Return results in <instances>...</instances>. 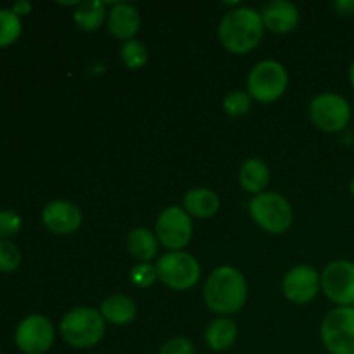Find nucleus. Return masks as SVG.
I'll return each mask as SVG.
<instances>
[{"mask_svg": "<svg viewBox=\"0 0 354 354\" xmlns=\"http://www.w3.org/2000/svg\"><path fill=\"white\" fill-rule=\"evenodd\" d=\"M265 33L261 12L252 7H237L223 16L218 26L221 45L232 54H248L254 50Z\"/></svg>", "mask_w": 354, "mask_h": 354, "instance_id": "nucleus-1", "label": "nucleus"}, {"mask_svg": "<svg viewBox=\"0 0 354 354\" xmlns=\"http://www.w3.org/2000/svg\"><path fill=\"white\" fill-rule=\"evenodd\" d=\"M204 301L213 313L223 317L237 313L248 301L245 277L234 266H220L207 277Z\"/></svg>", "mask_w": 354, "mask_h": 354, "instance_id": "nucleus-2", "label": "nucleus"}, {"mask_svg": "<svg viewBox=\"0 0 354 354\" xmlns=\"http://www.w3.org/2000/svg\"><path fill=\"white\" fill-rule=\"evenodd\" d=\"M61 337L75 349H88L99 344L106 332V320L95 308L78 306L62 317L59 324Z\"/></svg>", "mask_w": 354, "mask_h": 354, "instance_id": "nucleus-3", "label": "nucleus"}, {"mask_svg": "<svg viewBox=\"0 0 354 354\" xmlns=\"http://www.w3.org/2000/svg\"><path fill=\"white\" fill-rule=\"evenodd\" d=\"M249 213L258 227L273 235L289 230L294 218L289 201L277 192H263L252 197L249 203Z\"/></svg>", "mask_w": 354, "mask_h": 354, "instance_id": "nucleus-4", "label": "nucleus"}, {"mask_svg": "<svg viewBox=\"0 0 354 354\" xmlns=\"http://www.w3.org/2000/svg\"><path fill=\"white\" fill-rule=\"evenodd\" d=\"M289 86V73L280 62L261 61L248 76V93L258 102L270 104L279 100Z\"/></svg>", "mask_w": 354, "mask_h": 354, "instance_id": "nucleus-5", "label": "nucleus"}, {"mask_svg": "<svg viewBox=\"0 0 354 354\" xmlns=\"http://www.w3.org/2000/svg\"><path fill=\"white\" fill-rule=\"evenodd\" d=\"M320 337L330 354H354V306H337L325 315Z\"/></svg>", "mask_w": 354, "mask_h": 354, "instance_id": "nucleus-6", "label": "nucleus"}, {"mask_svg": "<svg viewBox=\"0 0 354 354\" xmlns=\"http://www.w3.org/2000/svg\"><path fill=\"white\" fill-rule=\"evenodd\" d=\"M310 120L318 130L325 133L342 131L351 121V106L339 93L325 92L313 97L308 107Z\"/></svg>", "mask_w": 354, "mask_h": 354, "instance_id": "nucleus-7", "label": "nucleus"}, {"mask_svg": "<svg viewBox=\"0 0 354 354\" xmlns=\"http://www.w3.org/2000/svg\"><path fill=\"white\" fill-rule=\"evenodd\" d=\"M158 279L173 290H189L199 282L201 265L189 252H168L156 265Z\"/></svg>", "mask_w": 354, "mask_h": 354, "instance_id": "nucleus-8", "label": "nucleus"}, {"mask_svg": "<svg viewBox=\"0 0 354 354\" xmlns=\"http://www.w3.org/2000/svg\"><path fill=\"white\" fill-rule=\"evenodd\" d=\"M194 227L190 214L178 206H169L161 211L156 221V235L159 244L169 249V252H178L189 245L192 239Z\"/></svg>", "mask_w": 354, "mask_h": 354, "instance_id": "nucleus-9", "label": "nucleus"}, {"mask_svg": "<svg viewBox=\"0 0 354 354\" xmlns=\"http://www.w3.org/2000/svg\"><path fill=\"white\" fill-rule=\"evenodd\" d=\"M55 328L44 315H28L14 332V344L24 354H44L54 346Z\"/></svg>", "mask_w": 354, "mask_h": 354, "instance_id": "nucleus-10", "label": "nucleus"}, {"mask_svg": "<svg viewBox=\"0 0 354 354\" xmlns=\"http://www.w3.org/2000/svg\"><path fill=\"white\" fill-rule=\"evenodd\" d=\"M322 290L337 306H354V263L335 259L320 275Z\"/></svg>", "mask_w": 354, "mask_h": 354, "instance_id": "nucleus-11", "label": "nucleus"}, {"mask_svg": "<svg viewBox=\"0 0 354 354\" xmlns=\"http://www.w3.org/2000/svg\"><path fill=\"white\" fill-rule=\"evenodd\" d=\"M320 275L308 265H297L287 272L282 290L287 301L294 304H308L320 292Z\"/></svg>", "mask_w": 354, "mask_h": 354, "instance_id": "nucleus-12", "label": "nucleus"}, {"mask_svg": "<svg viewBox=\"0 0 354 354\" xmlns=\"http://www.w3.org/2000/svg\"><path fill=\"white\" fill-rule=\"evenodd\" d=\"M45 228L54 235H71L83 223L82 209L71 201L57 199L48 203L41 211Z\"/></svg>", "mask_w": 354, "mask_h": 354, "instance_id": "nucleus-13", "label": "nucleus"}, {"mask_svg": "<svg viewBox=\"0 0 354 354\" xmlns=\"http://www.w3.org/2000/svg\"><path fill=\"white\" fill-rule=\"evenodd\" d=\"M261 19L265 28L273 33H290L299 24V10L292 2L287 0H273L268 2L261 10Z\"/></svg>", "mask_w": 354, "mask_h": 354, "instance_id": "nucleus-14", "label": "nucleus"}, {"mask_svg": "<svg viewBox=\"0 0 354 354\" xmlns=\"http://www.w3.org/2000/svg\"><path fill=\"white\" fill-rule=\"evenodd\" d=\"M107 28L120 40H133L140 30V14L130 3H113L107 14Z\"/></svg>", "mask_w": 354, "mask_h": 354, "instance_id": "nucleus-15", "label": "nucleus"}, {"mask_svg": "<svg viewBox=\"0 0 354 354\" xmlns=\"http://www.w3.org/2000/svg\"><path fill=\"white\" fill-rule=\"evenodd\" d=\"M239 335V328L234 320L230 318H214L209 325H207L206 332H204V339L209 349L216 353L228 351L232 346L235 344Z\"/></svg>", "mask_w": 354, "mask_h": 354, "instance_id": "nucleus-16", "label": "nucleus"}, {"mask_svg": "<svg viewBox=\"0 0 354 354\" xmlns=\"http://www.w3.org/2000/svg\"><path fill=\"white\" fill-rule=\"evenodd\" d=\"M100 315L104 317V320L113 325H128L137 317V306H135L133 299H130L128 296L116 294V296H111L102 301Z\"/></svg>", "mask_w": 354, "mask_h": 354, "instance_id": "nucleus-17", "label": "nucleus"}, {"mask_svg": "<svg viewBox=\"0 0 354 354\" xmlns=\"http://www.w3.org/2000/svg\"><path fill=\"white\" fill-rule=\"evenodd\" d=\"M183 207L196 218H211L220 209V197L211 189H192L183 197Z\"/></svg>", "mask_w": 354, "mask_h": 354, "instance_id": "nucleus-18", "label": "nucleus"}, {"mask_svg": "<svg viewBox=\"0 0 354 354\" xmlns=\"http://www.w3.org/2000/svg\"><path fill=\"white\" fill-rule=\"evenodd\" d=\"M239 180H241V185L245 192L258 196V194L265 192L266 185H268L270 169L266 166V162L261 161V159H248L242 165L241 173H239Z\"/></svg>", "mask_w": 354, "mask_h": 354, "instance_id": "nucleus-19", "label": "nucleus"}, {"mask_svg": "<svg viewBox=\"0 0 354 354\" xmlns=\"http://www.w3.org/2000/svg\"><path fill=\"white\" fill-rule=\"evenodd\" d=\"M127 248L135 259L149 263L158 254V239L147 228H135L128 234Z\"/></svg>", "mask_w": 354, "mask_h": 354, "instance_id": "nucleus-20", "label": "nucleus"}, {"mask_svg": "<svg viewBox=\"0 0 354 354\" xmlns=\"http://www.w3.org/2000/svg\"><path fill=\"white\" fill-rule=\"evenodd\" d=\"M106 3L100 0L80 2L75 10V23L82 31H97L106 23Z\"/></svg>", "mask_w": 354, "mask_h": 354, "instance_id": "nucleus-21", "label": "nucleus"}, {"mask_svg": "<svg viewBox=\"0 0 354 354\" xmlns=\"http://www.w3.org/2000/svg\"><path fill=\"white\" fill-rule=\"evenodd\" d=\"M23 31V23L12 9H0V48L12 45Z\"/></svg>", "mask_w": 354, "mask_h": 354, "instance_id": "nucleus-22", "label": "nucleus"}, {"mask_svg": "<svg viewBox=\"0 0 354 354\" xmlns=\"http://www.w3.org/2000/svg\"><path fill=\"white\" fill-rule=\"evenodd\" d=\"M120 55L123 64L128 69H142L149 61V50L142 41L138 40H128L123 41L120 48Z\"/></svg>", "mask_w": 354, "mask_h": 354, "instance_id": "nucleus-23", "label": "nucleus"}, {"mask_svg": "<svg viewBox=\"0 0 354 354\" xmlns=\"http://www.w3.org/2000/svg\"><path fill=\"white\" fill-rule=\"evenodd\" d=\"M251 95L244 90H234L228 93L223 100V109L228 116L232 118H241L249 113L251 109Z\"/></svg>", "mask_w": 354, "mask_h": 354, "instance_id": "nucleus-24", "label": "nucleus"}, {"mask_svg": "<svg viewBox=\"0 0 354 354\" xmlns=\"http://www.w3.org/2000/svg\"><path fill=\"white\" fill-rule=\"evenodd\" d=\"M21 265V251L14 242L0 239V272L12 273Z\"/></svg>", "mask_w": 354, "mask_h": 354, "instance_id": "nucleus-25", "label": "nucleus"}, {"mask_svg": "<svg viewBox=\"0 0 354 354\" xmlns=\"http://www.w3.org/2000/svg\"><path fill=\"white\" fill-rule=\"evenodd\" d=\"M130 277L133 286L142 287V289H147V287L154 286L156 280H159L158 268L152 266L151 263H138V265H135L133 268H131Z\"/></svg>", "mask_w": 354, "mask_h": 354, "instance_id": "nucleus-26", "label": "nucleus"}, {"mask_svg": "<svg viewBox=\"0 0 354 354\" xmlns=\"http://www.w3.org/2000/svg\"><path fill=\"white\" fill-rule=\"evenodd\" d=\"M23 220L12 209H0V239H9L19 234Z\"/></svg>", "mask_w": 354, "mask_h": 354, "instance_id": "nucleus-27", "label": "nucleus"}, {"mask_svg": "<svg viewBox=\"0 0 354 354\" xmlns=\"http://www.w3.org/2000/svg\"><path fill=\"white\" fill-rule=\"evenodd\" d=\"M159 354H196V346L187 337H173L161 346Z\"/></svg>", "mask_w": 354, "mask_h": 354, "instance_id": "nucleus-28", "label": "nucleus"}, {"mask_svg": "<svg viewBox=\"0 0 354 354\" xmlns=\"http://www.w3.org/2000/svg\"><path fill=\"white\" fill-rule=\"evenodd\" d=\"M334 9L341 16H354V0H337L334 2Z\"/></svg>", "mask_w": 354, "mask_h": 354, "instance_id": "nucleus-29", "label": "nucleus"}, {"mask_svg": "<svg viewBox=\"0 0 354 354\" xmlns=\"http://www.w3.org/2000/svg\"><path fill=\"white\" fill-rule=\"evenodd\" d=\"M10 9H12V12L17 14L19 17L21 16H28V14L31 12V3L28 2V0H19V2L14 3Z\"/></svg>", "mask_w": 354, "mask_h": 354, "instance_id": "nucleus-30", "label": "nucleus"}, {"mask_svg": "<svg viewBox=\"0 0 354 354\" xmlns=\"http://www.w3.org/2000/svg\"><path fill=\"white\" fill-rule=\"evenodd\" d=\"M349 82H351V86L354 88V62L351 64V68H349Z\"/></svg>", "mask_w": 354, "mask_h": 354, "instance_id": "nucleus-31", "label": "nucleus"}, {"mask_svg": "<svg viewBox=\"0 0 354 354\" xmlns=\"http://www.w3.org/2000/svg\"><path fill=\"white\" fill-rule=\"evenodd\" d=\"M351 194L354 196V180L351 182Z\"/></svg>", "mask_w": 354, "mask_h": 354, "instance_id": "nucleus-32", "label": "nucleus"}, {"mask_svg": "<svg viewBox=\"0 0 354 354\" xmlns=\"http://www.w3.org/2000/svg\"><path fill=\"white\" fill-rule=\"evenodd\" d=\"M0 354H2V353H0Z\"/></svg>", "mask_w": 354, "mask_h": 354, "instance_id": "nucleus-33", "label": "nucleus"}]
</instances>
